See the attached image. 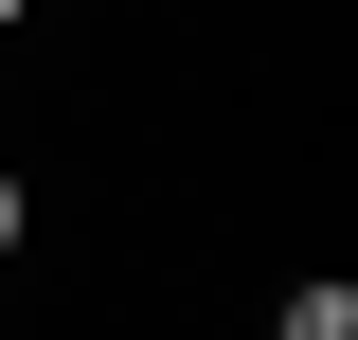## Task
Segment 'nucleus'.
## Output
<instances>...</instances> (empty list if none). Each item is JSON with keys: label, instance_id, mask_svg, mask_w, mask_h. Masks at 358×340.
Listing matches in <instances>:
<instances>
[{"label": "nucleus", "instance_id": "f03ea898", "mask_svg": "<svg viewBox=\"0 0 358 340\" xmlns=\"http://www.w3.org/2000/svg\"><path fill=\"white\" fill-rule=\"evenodd\" d=\"M18 233H36V197H18V179H0V251H18Z\"/></svg>", "mask_w": 358, "mask_h": 340}, {"label": "nucleus", "instance_id": "f257e3e1", "mask_svg": "<svg viewBox=\"0 0 358 340\" xmlns=\"http://www.w3.org/2000/svg\"><path fill=\"white\" fill-rule=\"evenodd\" d=\"M268 340H358V287H341V269H322V287H287V323H268Z\"/></svg>", "mask_w": 358, "mask_h": 340}, {"label": "nucleus", "instance_id": "7ed1b4c3", "mask_svg": "<svg viewBox=\"0 0 358 340\" xmlns=\"http://www.w3.org/2000/svg\"><path fill=\"white\" fill-rule=\"evenodd\" d=\"M0 18H18V0H0Z\"/></svg>", "mask_w": 358, "mask_h": 340}]
</instances>
